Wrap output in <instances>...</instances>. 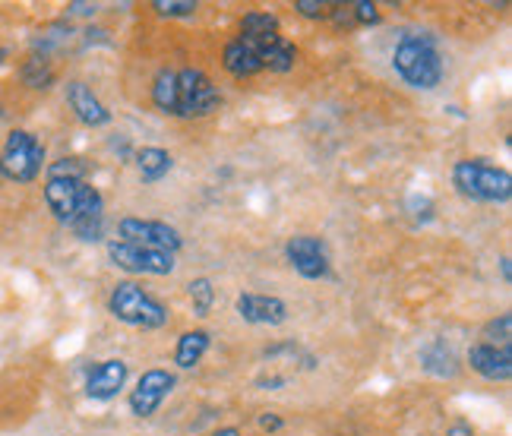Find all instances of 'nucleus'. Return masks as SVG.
Instances as JSON below:
<instances>
[{
    "instance_id": "9d476101",
    "label": "nucleus",
    "mask_w": 512,
    "mask_h": 436,
    "mask_svg": "<svg viewBox=\"0 0 512 436\" xmlns=\"http://www.w3.org/2000/svg\"><path fill=\"white\" fill-rule=\"evenodd\" d=\"M174 389V373L168 370H146L140 380H136V389L130 392V411L136 418H152L159 405L168 399V392Z\"/></svg>"
},
{
    "instance_id": "c85d7f7f",
    "label": "nucleus",
    "mask_w": 512,
    "mask_h": 436,
    "mask_svg": "<svg viewBox=\"0 0 512 436\" xmlns=\"http://www.w3.org/2000/svg\"><path fill=\"white\" fill-rule=\"evenodd\" d=\"M500 272H503V279H506V282L512 279V269H509V256H503V260H500Z\"/></svg>"
},
{
    "instance_id": "1a4fd4ad",
    "label": "nucleus",
    "mask_w": 512,
    "mask_h": 436,
    "mask_svg": "<svg viewBox=\"0 0 512 436\" xmlns=\"http://www.w3.org/2000/svg\"><path fill=\"white\" fill-rule=\"evenodd\" d=\"M285 256L294 266V272L304 275V279H310V282L326 279L329 275V253H326L323 237H317V234L291 237V241L285 244Z\"/></svg>"
},
{
    "instance_id": "f03ea898",
    "label": "nucleus",
    "mask_w": 512,
    "mask_h": 436,
    "mask_svg": "<svg viewBox=\"0 0 512 436\" xmlns=\"http://www.w3.org/2000/svg\"><path fill=\"white\" fill-rule=\"evenodd\" d=\"M392 67L415 89H437L443 79V57L427 35H405L392 54Z\"/></svg>"
},
{
    "instance_id": "a211bd4d",
    "label": "nucleus",
    "mask_w": 512,
    "mask_h": 436,
    "mask_svg": "<svg viewBox=\"0 0 512 436\" xmlns=\"http://www.w3.org/2000/svg\"><path fill=\"white\" fill-rule=\"evenodd\" d=\"M256 54H260L263 70H275V73H288V70H294V64H298V48H294L291 42H285L282 35L260 45Z\"/></svg>"
},
{
    "instance_id": "4468645a",
    "label": "nucleus",
    "mask_w": 512,
    "mask_h": 436,
    "mask_svg": "<svg viewBox=\"0 0 512 436\" xmlns=\"http://www.w3.org/2000/svg\"><path fill=\"white\" fill-rule=\"evenodd\" d=\"M67 102L86 127H105L111 121V111L98 102V95L86 83H80V79H76V83H67Z\"/></svg>"
},
{
    "instance_id": "c756f323",
    "label": "nucleus",
    "mask_w": 512,
    "mask_h": 436,
    "mask_svg": "<svg viewBox=\"0 0 512 436\" xmlns=\"http://www.w3.org/2000/svg\"><path fill=\"white\" fill-rule=\"evenodd\" d=\"M0 117H4V111H0Z\"/></svg>"
},
{
    "instance_id": "4be33fe9",
    "label": "nucleus",
    "mask_w": 512,
    "mask_h": 436,
    "mask_svg": "<svg viewBox=\"0 0 512 436\" xmlns=\"http://www.w3.org/2000/svg\"><path fill=\"white\" fill-rule=\"evenodd\" d=\"M484 345L512 348V316L509 313H500V320H490L484 326Z\"/></svg>"
},
{
    "instance_id": "cd10ccee",
    "label": "nucleus",
    "mask_w": 512,
    "mask_h": 436,
    "mask_svg": "<svg viewBox=\"0 0 512 436\" xmlns=\"http://www.w3.org/2000/svg\"><path fill=\"white\" fill-rule=\"evenodd\" d=\"M212 436H247V433H241L238 427H222V430H215Z\"/></svg>"
},
{
    "instance_id": "f257e3e1",
    "label": "nucleus",
    "mask_w": 512,
    "mask_h": 436,
    "mask_svg": "<svg viewBox=\"0 0 512 436\" xmlns=\"http://www.w3.org/2000/svg\"><path fill=\"white\" fill-rule=\"evenodd\" d=\"M45 203L57 222L73 228L80 241H102L105 234V200L92 184L76 177L51 174L45 184Z\"/></svg>"
},
{
    "instance_id": "7ed1b4c3",
    "label": "nucleus",
    "mask_w": 512,
    "mask_h": 436,
    "mask_svg": "<svg viewBox=\"0 0 512 436\" xmlns=\"http://www.w3.org/2000/svg\"><path fill=\"white\" fill-rule=\"evenodd\" d=\"M452 184L462 196L478 203H506L512 196V177L506 168L487 165L484 158H462L452 168Z\"/></svg>"
},
{
    "instance_id": "bb28decb",
    "label": "nucleus",
    "mask_w": 512,
    "mask_h": 436,
    "mask_svg": "<svg viewBox=\"0 0 512 436\" xmlns=\"http://www.w3.org/2000/svg\"><path fill=\"white\" fill-rule=\"evenodd\" d=\"M446 436H475V427L465 424V421H459V424H452V427L446 430Z\"/></svg>"
},
{
    "instance_id": "2eb2a0df",
    "label": "nucleus",
    "mask_w": 512,
    "mask_h": 436,
    "mask_svg": "<svg viewBox=\"0 0 512 436\" xmlns=\"http://www.w3.org/2000/svg\"><path fill=\"white\" fill-rule=\"evenodd\" d=\"M279 32H282L279 16L253 10L244 16V23H241V42H247L250 48H260V45L272 42V38H279Z\"/></svg>"
},
{
    "instance_id": "9b49d317",
    "label": "nucleus",
    "mask_w": 512,
    "mask_h": 436,
    "mask_svg": "<svg viewBox=\"0 0 512 436\" xmlns=\"http://www.w3.org/2000/svg\"><path fill=\"white\" fill-rule=\"evenodd\" d=\"M238 313H241V320H247L253 326H282L288 320V304L282 297L247 291L238 297Z\"/></svg>"
},
{
    "instance_id": "ddd939ff",
    "label": "nucleus",
    "mask_w": 512,
    "mask_h": 436,
    "mask_svg": "<svg viewBox=\"0 0 512 436\" xmlns=\"http://www.w3.org/2000/svg\"><path fill=\"white\" fill-rule=\"evenodd\" d=\"M124 383H127V364L111 358V361H102V364H95L89 370V376H86V395H89V399H95V402H108V399H114V395L124 389Z\"/></svg>"
},
{
    "instance_id": "39448f33",
    "label": "nucleus",
    "mask_w": 512,
    "mask_h": 436,
    "mask_svg": "<svg viewBox=\"0 0 512 436\" xmlns=\"http://www.w3.org/2000/svg\"><path fill=\"white\" fill-rule=\"evenodd\" d=\"M219 102V89L212 86V79L203 70L187 67L174 73V117H184V121L209 117Z\"/></svg>"
},
{
    "instance_id": "a878e982",
    "label": "nucleus",
    "mask_w": 512,
    "mask_h": 436,
    "mask_svg": "<svg viewBox=\"0 0 512 436\" xmlns=\"http://www.w3.org/2000/svg\"><path fill=\"white\" fill-rule=\"evenodd\" d=\"M260 427L269 430V433H275V430H282V418H279V414L266 411V414H260Z\"/></svg>"
},
{
    "instance_id": "20e7f679",
    "label": "nucleus",
    "mask_w": 512,
    "mask_h": 436,
    "mask_svg": "<svg viewBox=\"0 0 512 436\" xmlns=\"http://www.w3.org/2000/svg\"><path fill=\"white\" fill-rule=\"evenodd\" d=\"M108 310L114 320H121L136 329H162L168 323V310L159 304L149 291H143L136 282H121L114 285L108 297Z\"/></svg>"
},
{
    "instance_id": "aec40b11",
    "label": "nucleus",
    "mask_w": 512,
    "mask_h": 436,
    "mask_svg": "<svg viewBox=\"0 0 512 436\" xmlns=\"http://www.w3.org/2000/svg\"><path fill=\"white\" fill-rule=\"evenodd\" d=\"M421 367L433 376H456L459 373V358L452 354L446 342H430L421 348Z\"/></svg>"
},
{
    "instance_id": "6e6552de",
    "label": "nucleus",
    "mask_w": 512,
    "mask_h": 436,
    "mask_svg": "<svg viewBox=\"0 0 512 436\" xmlns=\"http://www.w3.org/2000/svg\"><path fill=\"white\" fill-rule=\"evenodd\" d=\"M121 237L117 241H127V244H136V247H152V250H168V253H177L184 244V237L177 234L171 225L165 222H152V218H124L121 225H117Z\"/></svg>"
},
{
    "instance_id": "dca6fc26",
    "label": "nucleus",
    "mask_w": 512,
    "mask_h": 436,
    "mask_svg": "<svg viewBox=\"0 0 512 436\" xmlns=\"http://www.w3.org/2000/svg\"><path fill=\"white\" fill-rule=\"evenodd\" d=\"M222 64H225V70H228L231 76H238V79L253 76V73H260V70H263L256 48H250L247 42H241V38H238V42L225 45V51H222Z\"/></svg>"
},
{
    "instance_id": "5701e85b",
    "label": "nucleus",
    "mask_w": 512,
    "mask_h": 436,
    "mask_svg": "<svg viewBox=\"0 0 512 436\" xmlns=\"http://www.w3.org/2000/svg\"><path fill=\"white\" fill-rule=\"evenodd\" d=\"M187 294H190V304H193V313L196 316H209L212 310V301H215V288L209 279H193L187 285Z\"/></svg>"
},
{
    "instance_id": "f3484780",
    "label": "nucleus",
    "mask_w": 512,
    "mask_h": 436,
    "mask_svg": "<svg viewBox=\"0 0 512 436\" xmlns=\"http://www.w3.org/2000/svg\"><path fill=\"white\" fill-rule=\"evenodd\" d=\"M329 19L342 29L373 26V23H380V10H377V4H367V0H354V4H332Z\"/></svg>"
},
{
    "instance_id": "412c9836",
    "label": "nucleus",
    "mask_w": 512,
    "mask_h": 436,
    "mask_svg": "<svg viewBox=\"0 0 512 436\" xmlns=\"http://www.w3.org/2000/svg\"><path fill=\"white\" fill-rule=\"evenodd\" d=\"M174 165V158L165 152V149H155V146H146L136 152V168H140V177L146 184H155V181H162V177L171 171Z\"/></svg>"
},
{
    "instance_id": "6ab92c4d",
    "label": "nucleus",
    "mask_w": 512,
    "mask_h": 436,
    "mask_svg": "<svg viewBox=\"0 0 512 436\" xmlns=\"http://www.w3.org/2000/svg\"><path fill=\"white\" fill-rule=\"evenodd\" d=\"M209 351V332L206 329H193V332H184L181 339H177V348H174V364L177 367H196L203 361V354Z\"/></svg>"
},
{
    "instance_id": "f8f14e48",
    "label": "nucleus",
    "mask_w": 512,
    "mask_h": 436,
    "mask_svg": "<svg viewBox=\"0 0 512 436\" xmlns=\"http://www.w3.org/2000/svg\"><path fill=\"white\" fill-rule=\"evenodd\" d=\"M468 364L475 373H481L490 383H506L512 376V348H494V345H471Z\"/></svg>"
},
{
    "instance_id": "423d86ee",
    "label": "nucleus",
    "mask_w": 512,
    "mask_h": 436,
    "mask_svg": "<svg viewBox=\"0 0 512 436\" xmlns=\"http://www.w3.org/2000/svg\"><path fill=\"white\" fill-rule=\"evenodd\" d=\"M45 165V146L35 140L26 130H13L7 136V146L0 152V171H4L10 181L29 184L42 174Z\"/></svg>"
},
{
    "instance_id": "0eeeda50",
    "label": "nucleus",
    "mask_w": 512,
    "mask_h": 436,
    "mask_svg": "<svg viewBox=\"0 0 512 436\" xmlns=\"http://www.w3.org/2000/svg\"><path fill=\"white\" fill-rule=\"evenodd\" d=\"M108 256L117 269H127L133 275H171L174 272V253L168 250H152V247H136L127 241H111Z\"/></svg>"
},
{
    "instance_id": "393cba45",
    "label": "nucleus",
    "mask_w": 512,
    "mask_h": 436,
    "mask_svg": "<svg viewBox=\"0 0 512 436\" xmlns=\"http://www.w3.org/2000/svg\"><path fill=\"white\" fill-rule=\"evenodd\" d=\"M294 10H298L301 16H307V19H329L332 4H326V0H298Z\"/></svg>"
},
{
    "instance_id": "b1692460",
    "label": "nucleus",
    "mask_w": 512,
    "mask_h": 436,
    "mask_svg": "<svg viewBox=\"0 0 512 436\" xmlns=\"http://www.w3.org/2000/svg\"><path fill=\"white\" fill-rule=\"evenodd\" d=\"M152 7L159 10V16H193L196 13V4H190V0H155Z\"/></svg>"
}]
</instances>
